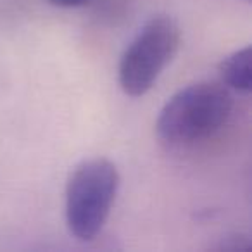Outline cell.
Returning a JSON list of instances; mask_svg holds the SVG:
<instances>
[{"label": "cell", "mask_w": 252, "mask_h": 252, "mask_svg": "<svg viewBox=\"0 0 252 252\" xmlns=\"http://www.w3.org/2000/svg\"><path fill=\"white\" fill-rule=\"evenodd\" d=\"M119 173L112 161L92 158L71 171L66 183L64 214L69 233L81 242H90L102 231L116 202Z\"/></svg>", "instance_id": "7a4b0ae2"}, {"label": "cell", "mask_w": 252, "mask_h": 252, "mask_svg": "<svg viewBox=\"0 0 252 252\" xmlns=\"http://www.w3.org/2000/svg\"><path fill=\"white\" fill-rule=\"evenodd\" d=\"M221 83L228 90H235L238 94H251L252 90V73H251V47L245 45L242 49L231 52L220 63Z\"/></svg>", "instance_id": "277c9868"}, {"label": "cell", "mask_w": 252, "mask_h": 252, "mask_svg": "<svg viewBox=\"0 0 252 252\" xmlns=\"http://www.w3.org/2000/svg\"><path fill=\"white\" fill-rule=\"evenodd\" d=\"M50 5L59 9H78L83 7V5L90 4L92 0H47Z\"/></svg>", "instance_id": "5b68a950"}, {"label": "cell", "mask_w": 252, "mask_h": 252, "mask_svg": "<svg viewBox=\"0 0 252 252\" xmlns=\"http://www.w3.org/2000/svg\"><path fill=\"white\" fill-rule=\"evenodd\" d=\"M231 109V92L221 81L192 83L162 105L156 133L168 147H190L214 137L230 119Z\"/></svg>", "instance_id": "6da1fadb"}, {"label": "cell", "mask_w": 252, "mask_h": 252, "mask_svg": "<svg viewBox=\"0 0 252 252\" xmlns=\"http://www.w3.org/2000/svg\"><path fill=\"white\" fill-rule=\"evenodd\" d=\"M182 42L178 23L168 14H156L144 23L119 57L118 81L128 97H142L156 83Z\"/></svg>", "instance_id": "3957f363"}]
</instances>
